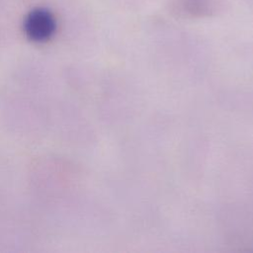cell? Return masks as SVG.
I'll return each mask as SVG.
<instances>
[{"label":"cell","mask_w":253,"mask_h":253,"mask_svg":"<svg viewBox=\"0 0 253 253\" xmlns=\"http://www.w3.org/2000/svg\"><path fill=\"white\" fill-rule=\"evenodd\" d=\"M24 28L29 39L34 42H44L53 35L55 20L49 11L38 8L29 13Z\"/></svg>","instance_id":"2"},{"label":"cell","mask_w":253,"mask_h":253,"mask_svg":"<svg viewBox=\"0 0 253 253\" xmlns=\"http://www.w3.org/2000/svg\"><path fill=\"white\" fill-rule=\"evenodd\" d=\"M247 1H253V0H247Z\"/></svg>","instance_id":"3"},{"label":"cell","mask_w":253,"mask_h":253,"mask_svg":"<svg viewBox=\"0 0 253 253\" xmlns=\"http://www.w3.org/2000/svg\"><path fill=\"white\" fill-rule=\"evenodd\" d=\"M166 8L177 19L196 20L211 18L224 10L221 0H168Z\"/></svg>","instance_id":"1"}]
</instances>
